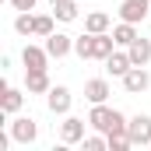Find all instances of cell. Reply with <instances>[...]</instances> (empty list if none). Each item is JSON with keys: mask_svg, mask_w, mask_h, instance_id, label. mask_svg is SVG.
I'll return each mask as SVG.
<instances>
[{"mask_svg": "<svg viewBox=\"0 0 151 151\" xmlns=\"http://www.w3.org/2000/svg\"><path fill=\"white\" fill-rule=\"evenodd\" d=\"M127 137H130V144H134V148L151 144V116H148V113L130 116V123H127Z\"/></svg>", "mask_w": 151, "mask_h": 151, "instance_id": "1", "label": "cell"}, {"mask_svg": "<svg viewBox=\"0 0 151 151\" xmlns=\"http://www.w3.org/2000/svg\"><path fill=\"white\" fill-rule=\"evenodd\" d=\"M70 102H74V95H70L67 84H53V88L46 91V109L53 116H67L70 113Z\"/></svg>", "mask_w": 151, "mask_h": 151, "instance_id": "2", "label": "cell"}, {"mask_svg": "<svg viewBox=\"0 0 151 151\" xmlns=\"http://www.w3.org/2000/svg\"><path fill=\"white\" fill-rule=\"evenodd\" d=\"M11 137H14V144H35L39 141V123L32 119V116L11 119Z\"/></svg>", "mask_w": 151, "mask_h": 151, "instance_id": "3", "label": "cell"}, {"mask_svg": "<svg viewBox=\"0 0 151 151\" xmlns=\"http://www.w3.org/2000/svg\"><path fill=\"white\" fill-rule=\"evenodd\" d=\"M119 81H123V91H127V95H141V91L151 88V74L144 70V67H130Z\"/></svg>", "mask_w": 151, "mask_h": 151, "instance_id": "4", "label": "cell"}, {"mask_svg": "<svg viewBox=\"0 0 151 151\" xmlns=\"http://www.w3.org/2000/svg\"><path fill=\"white\" fill-rule=\"evenodd\" d=\"M49 60H53V56L46 53V46H32V42H28V46L21 49V63H25V70H46Z\"/></svg>", "mask_w": 151, "mask_h": 151, "instance_id": "5", "label": "cell"}, {"mask_svg": "<svg viewBox=\"0 0 151 151\" xmlns=\"http://www.w3.org/2000/svg\"><path fill=\"white\" fill-rule=\"evenodd\" d=\"M113 116H116V109H109L106 102H95V106H91V113H88V127H91V130H99V134H109Z\"/></svg>", "mask_w": 151, "mask_h": 151, "instance_id": "6", "label": "cell"}, {"mask_svg": "<svg viewBox=\"0 0 151 151\" xmlns=\"http://www.w3.org/2000/svg\"><path fill=\"white\" fill-rule=\"evenodd\" d=\"M148 11H151V0H123L119 4V21H144L148 18Z\"/></svg>", "mask_w": 151, "mask_h": 151, "instance_id": "7", "label": "cell"}, {"mask_svg": "<svg viewBox=\"0 0 151 151\" xmlns=\"http://www.w3.org/2000/svg\"><path fill=\"white\" fill-rule=\"evenodd\" d=\"M46 53L53 60H63L67 53H74V39L63 35V32H53V35H46Z\"/></svg>", "mask_w": 151, "mask_h": 151, "instance_id": "8", "label": "cell"}, {"mask_svg": "<svg viewBox=\"0 0 151 151\" xmlns=\"http://www.w3.org/2000/svg\"><path fill=\"white\" fill-rule=\"evenodd\" d=\"M84 119L81 116H67L63 123H60V141L63 144H77V141H84Z\"/></svg>", "mask_w": 151, "mask_h": 151, "instance_id": "9", "label": "cell"}, {"mask_svg": "<svg viewBox=\"0 0 151 151\" xmlns=\"http://www.w3.org/2000/svg\"><path fill=\"white\" fill-rule=\"evenodd\" d=\"M130 67H134V60H130V53H127L123 46H119V49H113V53L106 56V70H109L113 77H123Z\"/></svg>", "mask_w": 151, "mask_h": 151, "instance_id": "10", "label": "cell"}, {"mask_svg": "<svg viewBox=\"0 0 151 151\" xmlns=\"http://www.w3.org/2000/svg\"><path fill=\"white\" fill-rule=\"evenodd\" d=\"M127 53H130L134 67H148V60H151V39L137 35L134 42H130V46H127Z\"/></svg>", "mask_w": 151, "mask_h": 151, "instance_id": "11", "label": "cell"}, {"mask_svg": "<svg viewBox=\"0 0 151 151\" xmlns=\"http://www.w3.org/2000/svg\"><path fill=\"white\" fill-rule=\"evenodd\" d=\"M116 49V39H113V32H91V60H106L109 53Z\"/></svg>", "mask_w": 151, "mask_h": 151, "instance_id": "12", "label": "cell"}, {"mask_svg": "<svg viewBox=\"0 0 151 151\" xmlns=\"http://www.w3.org/2000/svg\"><path fill=\"white\" fill-rule=\"evenodd\" d=\"M113 91H109V81L106 77H91V81H84V99L95 106V102H106Z\"/></svg>", "mask_w": 151, "mask_h": 151, "instance_id": "13", "label": "cell"}, {"mask_svg": "<svg viewBox=\"0 0 151 151\" xmlns=\"http://www.w3.org/2000/svg\"><path fill=\"white\" fill-rule=\"evenodd\" d=\"M53 84H49V74L46 70H25V91L28 95H46Z\"/></svg>", "mask_w": 151, "mask_h": 151, "instance_id": "14", "label": "cell"}, {"mask_svg": "<svg viewBox=\"0 0 151 151\" xmlns=\"http://www.w3.org/2000/svg\"><path fill=\"white\" fill-rule=\"evenodd\" d=\"M21 106H25V91H18V88H4L0 109H4L7 116H18V113H21Z\"/></svg>", "mask_w": 151, "mask_h": 151, "instance_id": "15", "label": "cell"}, {"mask_svg": "<svg viewBox=\"0 0 151 151\" xmlns=\"http://www.w3.org/2000/svg\"><path fill=\"white\" fill-rule=\"evenodd\" d=\"M77 7H81V0H60V4H53V14H56V21H67L70 25V21H77V14H81Z\"/></svg>", "mask_w": 151, "mask_h": 151, "instance_id": "16", "label": "cell"}, {"mask_svg": "<svg viewBox=\"0 0 151 151\" xmlns=\"http://www.w3.org/2000/svg\"><path fill=\"white\" fill-rule=\"evenodd\" d=\"M137 35H141V32H137V25H134V21H119V25L113 28L116 46H123V49H127V46H130V42H134Z\"/></svg>", "mask_w": 151, "mask_h": 151, "instance_id": "17", "label": "cell"}, {"mask_svg": "<svg viewBox=\"0 0 151 151\" xmlns=\"http://www.w3.org/2000/svg\"><path fill=\"white\" fill-rule=\"evenodd\" d=\"M109 25H113V18L106 14V11H91L88 18H84V32H109Z\"/></svg>", "mask_w": 151, "mask_h": 151, "instance_id": "18", "label": "cell"}, {"mask_svg": "<svg viewBox=\"0 0 151 151\" xmlns=\"http://www.w3.org/2000/svg\"><path fill=\"white\" fill-rule=\"evenodd\" d=\"M14 32H18V35H32V32H35V14H32V11H18Z\"/></svg>", "mask_w": 151, "mask_h": 151, "instance_id": "19", "label": "cell"}, {"mask_svg": "<svg viewBox=\"0 0 151 151\" xmlns=\"http://www.w3.org/2000/svg\"><path fill=\"white\" fill-rule=\"evenodd\" d=\"M53 18H56V14H35V32H32V35H53V32H56V28H53Z\"/></svg>", "mask_w": 151, "mask_h": 151, "instance_id": "20", "label": "cell"}, {"mask_svg": "<svg viewBox=\"0 0 151 151\" xmlns=\"http://www.w3.org/2000/svg\"><path fill=\"white\" fill-rule=\"evenodd\" d=\"M74 53L81 60H91V32H84V35L74 39Z\"/></svg>", "mask_w": 151, "mask_h": 151, "instance_id": "21", "label": "cell"}, {"mask_svg": "<svg viewBox=\"0 0 151 151\" xmlns=\"http://www.w3.org/2000/svg\"><path fill=\"white\" fill-rule=\"evenodd\" d=\"M106 148H109V137H106V134L95 130L91 137H84V151H106Z\"/></svg>", "mask_w": 151, "mask_h": 151, "instance_id": "22", "label": "cell"}, {"mask_svg": "<svg viewBox=\"0 0 151 151\" xmlns=\"http://www.w3.org/2000/svg\"><path fill=\"white\" fill-rule=\"evenodd\" d=\"M14 11H35V0H11Z\"/></svg>", "mask_w": 151, "mask_h": 151, "instance_id": "23", "label": "cell"}, {"mask_svg": "<svg viewBox=\"0 0 151 151\" xmlns=\"http://www.w3.org/2000/svg\"><path fill=\"white\" fill-rule=\"evenodd\" d=\"M49 4H60V0H49Z\"/></svg>", "mask_w": 151, "mask_h": 151, "instance_id": "24", "label": "cell"}]
</instances>
